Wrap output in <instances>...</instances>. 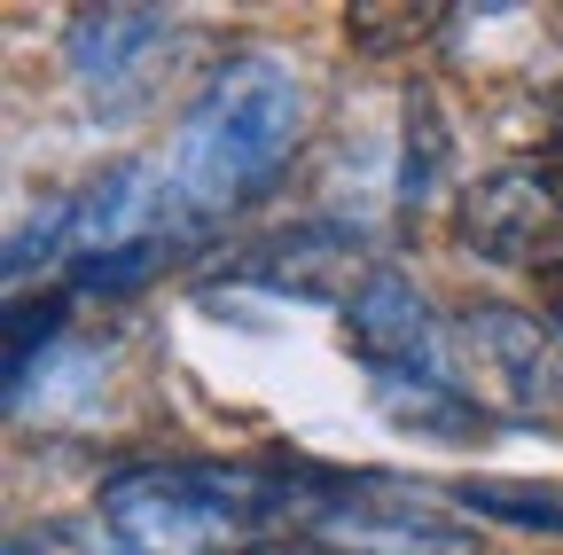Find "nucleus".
<instances>
[{
  "label": "nucleus",
  "mask_w": 563,
  "mask_h": 555,
  "mask_svg": "<svg viewBox=\"0 0 563 555\" xmlns=\"http://www.w3.org/2000/svg\"><path fill=\"white\" fill-rule=\"evenodd\" d=\"M344 493L321 462H125L102 477L110 555H251L274 524H313Z\"/></svg>",
  "instance_id": "f257e3e1"
},
{
  "label": "nucleus",
  "mask_w": 563,
  "mask_h": 555,
  "mask_svg": "<svg viewBox=\"0 0 563 555\" xmlns=\"http://www.w3.org/2000/svg\"><path fill=\"white\" fill-rule=\"evenodd\" d=\"M298 133H306L298 63L274 55V47H235L220 71L203 79V95L188 102V118L173 133V157H165L173 212L188 227L228 220L235 203H251L298 157Z\"/></svg>",
  "instance_id": "f03ea898"
},
{
  "label": "nucleus",
  "mask_w": 563,
  "mask_h": 555,
  "mask_svg": "<svg viewBox=\"0 0 563 555\" xmlns=\"http://www.w3.org/2000/svg\"><path fill=\"white\" fill-rule=\"evenodd\" d=\"M344 353L361 360L368 399L415 439L470 446L493 423L477 407V391L454 376L446 321L431 313V298H422L415 274H399V266H368V282L344 298Z\"/></svg>",
  "instance_id": "7ed1b4c3"
},
{
  "label": "nucleus",
  "mask_w": 563,
  "mask_h": 555,
  "mask_svg": "<svg viewBox=\"0 0 563 555\" xmlns=\"http://www.w3.org/2000/svg\"><path fill=\"white\" fill-rule=\"evenodd\" d=\"M454 353H462V384L477 391L493 423H548V414H563L555 329H540L525 306H501V298L462 306Z\"/></svg>",
  "instance_id": "20e7f679"
},
{
  "label": "nucleus",
  "mask_w": 563,
  "mask_h": 555,
  "mask_svg": "<svg viewBox=\"0 0 563 555\" xmlns=\"http://www.w3.org/2000/svg\"><path fill=\"white\" fill-rule=\"evenodd\" d=\"M306 540H321L329 555H485V540L470 524L431 517L422 493L368 477V469H352V485L306 524Z\"/></svg>",
  "instance_id": "39448f33"
},
{
  "label": "nucleus",
  "mask_w": 563,
  "mask_h": 555,
  "mask_svg": "<svg viewBox=\"0 0 563 555\" xmlns=\"http://www.w3.org/2000/svg\"><path fill=\"white\" fill-rule=\"evenodd\" d=\"M173 47V16L165 9H79L63 32V71L87 102L102 110H133L157 79V55Z\"/></svg>",
  "instance_id": "423d86ee"
},
{
  "label": "nucleus",
  "mask_w": 563,
  "mask_h": 555,
  "mask_svg": "<svg viewBox=\"0 0 563 555\" xmlns=\"http://www.w3.org/2000/svg\"><path fill=\"white\" fill-rule=\"evenodd\" d=\"M555 212H563V196L540 165H493L454 203V243L485 266H540Z\"/></svg>",
  "instance_id": "0eeeda50"
},
{
  "label": "nucleus",
  "mask_w": 563,
  "mask_h": 555,
  "mask_svg": "<svg viewBox=\"0 0 563 555\" xmlns=\"http://www.w3.org/2000/svg\"><path fill=\"white\" fill-rule=\"evenodd\" d=\"M361 251H368V227L361 220L313 212V220H290V227L258 235L251 251H235L228 274L251 282V290H266V298H290V306H329L336 282L361 266Z\"/></svg>",
  "instance_id": "6e6552de"
},
{
  "label": "nucleus",
  "mask_w": 563,
  "mask_h": 555,
  "mask_svg": "<svg viewBox=\"0 0 563 555\" xmlns=\"http://www.w3.org/2000/svg\"><path fill=\"white\" fill-rule=\"evenodd\" d=\"M446 157H454V133L439 118V95L431 87H407V110H399V173H391V203L415 220L431 212V196L446 180Z\"/></svg>",
  "instance_id": "1a4fd4ad"
},
{
  "label": "nucleus",
  "mask_w": 563,
  "mask_h": 555,
  "mask_svg": "<svg viewBox=\"0 0 563 555\" xmlns=\"http://www.w3.org/2000/svg\"><path fill=\"white\" fill-rule=\"evenodd\" d=\"M454 501L477 509V517H501L517 532H555L563 540V493H548V485H509V477H462Z\"/></svg>",
  "instance_id": "9d476101"
},
{
  "label": "nucleus",
  "mask_w": 563,
  "mask_h": 555,
  "mask_svg": "<svg viewBox=\"0 0 563 555\" xmlns=\"http://www.w3.org/2000/svg\"><path fill=\"white\" fill-rule=\"evenodd\" d=\"M63 313H70V290H63V282H55L40 306H32V298H9V407L32 391V344L47 353V344L63 336Z\"/></svg>",
  "instance_id": "9b49d317"
},
{
  "label": "nucleus",
  "mask_w": 563,
  "mask_h": 555,
  "mask_svg": "<svg viewBox=\"0 0 563 555\" xmlns=\"http://www.w3.org/2000/svg\"><path fill=\"white\" fill-rule=\"evenodd\" d=\"M9 555H87V547H79V532H70V524H40V532H16Z\"/></svg>",
  "instance_id": "f8f14e48"
},
{
  "label": "nucleus",
  "mask_w": 563,
  "mask_h": 555,
  "mask_svg": "<svg viewBox=\"0 0 563 555\" xmlns=\"http://www.w3.org/2000/svg\"><path fill=\"white\" fill-rule=\"evenodd\" d=\"M540 173H548V180H555V196H563V133H555V149L540 157Z\"/></svg>",
  "instance_id": "ddd939ff"
},
{
  "label": "nucleus",
  "mask_w": 563,
  "mask_h": 555,
  "mask_svg": "<svg viewBox=\"0 0 563 555\" xmlns=\"http://www.w3.org/2000/svg\"><path fill=\"white\" fill-rule=\"evenodd\" d=\"M548 329H555V344H563V282L548 290Z\"/></svg>",
  "instance_id": "4468645a"
},
{
  "label": "nucleus",
  "mask_w": 563,
  "mask_h": 555,
  "mask_svg": "<svg viewBox=\"0 0 563 555\" xmlns=\"http://www.w3.org/2000/svg\"><path fill=\"white\" fill-rule=\"evenodd\" d=\"M555 102H563V95H555Z\"/></svg>",
  "instance_id": "2eb2a0df"
}]
</instances>
